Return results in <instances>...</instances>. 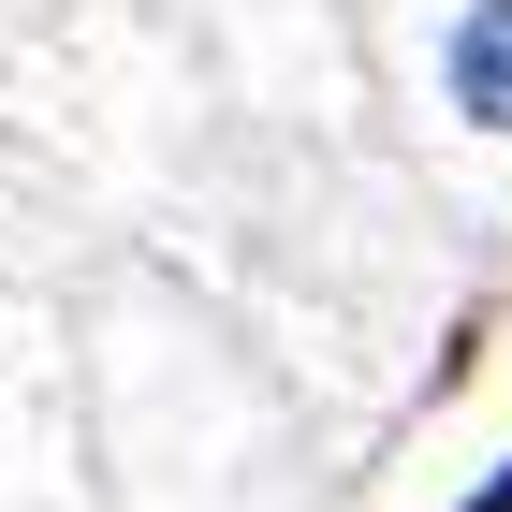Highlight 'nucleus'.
<instances>
[{
	"label": "nucleus",
	"instance_id": "f257e3e1",
	"mask_svg": "<svg viewBox=\"0 0 512 512\" xmlns=\"http://www.w3.org/2000/svg\"><path fill=\"white\" fill-rule=\"evenodd\" d=\"M410 74H425V118L454 132V147L512 161V0H425Z\"/></svg>",
	"mask_w": 512,
	"mask_h": 512
}]
</instances>
